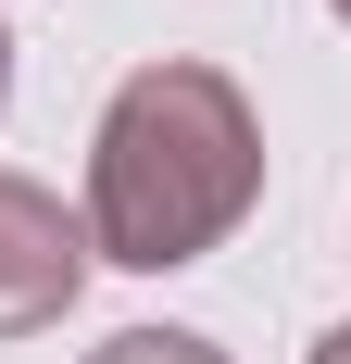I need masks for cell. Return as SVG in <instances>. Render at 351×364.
<instances>
[{"instance_id":"obj_1","label":"cell","mask_w":351,"mask_h":364,"mask_svg":"<svg viewBox=\"0 0 351 364\" xmlns=\"http://www.w3.org/2000/svg\"><path fill=\"white\" fill-rule=\"evenodd\" d=\"M264 201V126H251L239 75L213 63H139L101 101V139H88V264H126V277H176L201 264L226 226Z\"/></svg>"},{"instance_id":"obj_2","label":"cell","mask_w":351,"mask_h":364,"mask_svg":"<svg viewBox=\"0 0 351 364\" xmlns=\"http://www.w3.org/2000/svg\"><path fill=\"white\" fill-rule=\"evenodd\" d=\"M75 289H88V226H75L38 176H0V339L63 327Z\"/></svg>"},{"instance_id":"obj_3","label":"cell","mask_w":351,"mask_h":364,"mask_svg":"<svg viewBox=\"0 0 351 364\" xmlns=\"http://www.w3.org/2000/svg\"><path fill=\"white\" fill-rule=\"evenodd\" d=\"M88 364H226V352H213L201 327H113Z\"/></svg>"},{"instance_id":"obj_4","label":"cell","mask_w":351,"mask_h":364,"mask_svg":"<svg viewBox=\"0 0 351 364\" xmlns=\"http://www.w3.org/2000/svg\"><path fill=\"white\" fill-rule=\"evenodd\" d=\"M314 364H351V327H339V339H314Z\"/></svg>"},{"instance_id":"obj_5","label":"cell","mask_w":351,"mask_h":364,"mask_svg":"<svg viewBox=\"0 0 351 364\" xmlns=\"http://www.w3.org/2000/svg\"><path fill=\"white\" fill-rule=\"evenodd\" d=\"M0 101H13V38H0Z\"/></svg>"},{"instance_id":"obj_6","label":"cell","mask_w":351,"mask_h":364,"mask_svg":"<svg viewBox=\"0 0 351 364\" xmlns=\"http://www.w3.org/2000/svg\"><path fill=\"white\" fill-rule=\"evenodd\" d=\"M339 26H351V0H339Z\"/></svg>"}]
</instances>
